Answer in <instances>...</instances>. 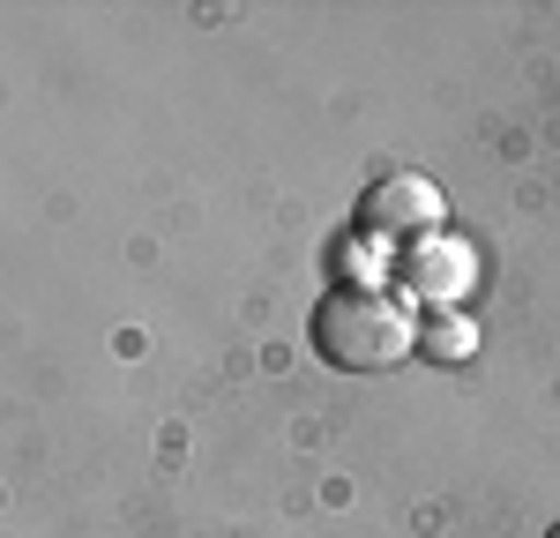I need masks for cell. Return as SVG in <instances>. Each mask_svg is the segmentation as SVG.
Masks as SVG:
<instances>
[{"label": "cell", "instance_id": "5", "mask_svg": "<svg viewBox=\"0 0 560 538\" xmlns=\"http://www.w3.org/2000/svg\"><path fill=\"white\" fill-rule=\"evenodd\" d=\"M546 538H560V524H546Z\"/></svg>", "mask_w": 560, "mask_h": 538}, {"label": "cell", "instance_id": "4", "mask_svg": "<svg viewBox=\"0 0 560 538\" xmlns=\"http://www.w3.org/2000/svg\"><path fill=\"white\" fill-rule=\"evenodd\" d=\"M471 344L478 337L456 307H427V321H419V352L427 359H448V366H456V359H471Z\"/></svg>", "mask_w": 560, "mask_h": 538}, {"label": "cell", "instance_id": "1", "mask_svg": "<svg viewBox=\"0 0 560 538\" xmlns=\"http://www.w3.org/2000/svg\"><path fill=\"white\" fill-rule=\"evenodd\" d=\"M306 337L337 374H388V366H404L419 352V321L396 307V292H382V284H329L314 300Z\"/></svg>", "mask_w": 560, "mask_h": 538}, {"label": "cell", "instance_id": "2", "mask_svg": "<svg viewBox=\"0 0 560 538\" xmlns=\"http://www.w3.org/2000/svg\"><path fill=\"white\" fill-rule=\"evenodd\" d=\"M448 218V195L427 173H382L359 187V232H382V239H427Z\"/></svg>", "mask_w": 560, "mask_h": 538}, {"label": "cell", "instance_id": "3", "mask_svg": "<svg viewBox=\"0 0 560 538\" xmlns=\"http://www.w3.org/2000/svg\"><path fill=\"white\" fill-rule=\"evenodd\" d=\"M404 284H411L427 307H448V300L471 284V255H464V247H433V255L411 247V255H404Z\"/></svg>", "mask_w": 560, "mask_h": 538}]
</instances>
